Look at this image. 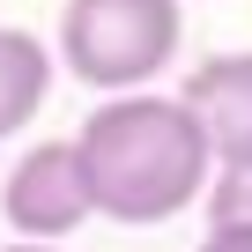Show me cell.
Here are the masks:
<instances>
[{
  "label": "cell",
  "mask_w": 252,
  "mask_h": 252,
  "mask_svg": "<svg viewBox=\"0 0 252 252\" xmlns=\"http://www.w3.org/2000/svg\"><path fill=\"white\" fill-rule=\"evenodd\" d=\"M0 215H8V230L30 237V245H60V237H74L96 215V193H89L74 134L67 141H37V149L15 156V171L0 178Z\"/></svg>",
  "instance_id": "cell-3"
},
{
  "label": "cell",
  "mask_w": 252,
  "mask_h": 252,
  "mask_svg": "<svg viewBox=\"0 0 252 252\" xmlns=\"http://www.w3.org/2000/svg\"><path fill=\"white\" fill-rule=\"evenodd\" d=\"M0 252H67V245H30V237H15V245H0Z\"/></svg>",
  "instance_id": "cell-8"
},
{
  "label": "cell",
  "mask_w": 252,
  "mask_h": 252,
  "mask_svg": "<svg viewBox=\"0 0 252 252\" xmlns=\"http://www.w3.org/2000/svg\"><path fill=\"white\" fill-rule=\"evenodd\" d=\"M200 252H252V230H208Z\"/></svg>",
  "instance_id": "cell-7"
},
{
  "label": "cell",
  "mask_w": 252,
  "mask_h": 252,
  "mask_svg": "<svg viewBox=\"0 0 252 252\" xmlns=\"http://www.w3.org/2000/svg\"><path fill=\"white\" fill-rule=\"evenodd\" d=\"M74 149H82L96 215L126 230H156L186 215L193 200H208V178H215V149L200 134V119L186 111V96H156V89L104 96L82 119Z\"/></svg>",
  "instance_id": "cell-1"
},
{
  "label": "cell",
  "mask_w": 252,
  "mask_h": 252,
  "mask_svg": "<svg viewBox=\"0 0 252 252\" xmlns=\"http://www.w3.org/2000/svg\"><path fill=\"white\" fill-rule=\"evenodd\" d=\"M208 230H252V163H215V178H208Z\"/></svg>",
  "instance_id": "cell-6"
},
{
  "label": "cell",
  "mask_w": 252,
  "mask_h": 252,
  "mask_svg": "<svg viewBox=\"0 0 252 252\" xmlns=\"http://www.w3.org/2000/svg\"><path fill=\"white\" fill-rule=\"evenodd\" d=\"M52 96V52L30 30H0V141L23 134Z\"/></svg>",
  "instance_id": "cell-5"
},
{
  "label": "cell",
  "mask_w": 252,
  "mask_h": 252,
  "mask_svg": "<svg viewBox=\"0 0 252 252\" xmlns=\"http://www.w3.org/2000/svg\"><path fill=\"white\" fill-rule=\"evenodd\" d=\"M186 37L178 0H67L60 8V60L74 82L104 96H134L149 89Z\"/></svg>",
  "instance_id": "cell-2"
},
{
  "label": "cell",
  "mask_w": 252,
  "mask_h": 252,
  "mask_svg": "<svg viewBox=\"0 0 252 252\" xmlns=\"http://www.w3.org/2000/svg\"><path fill=\"white\" fill-rule=\"evenodd\" d=\"M186 111L200 119V134L215 163H252V52H215L186 74Z\"/></svg>",
  "instance_id": "cell-4"
}]
</instances>
